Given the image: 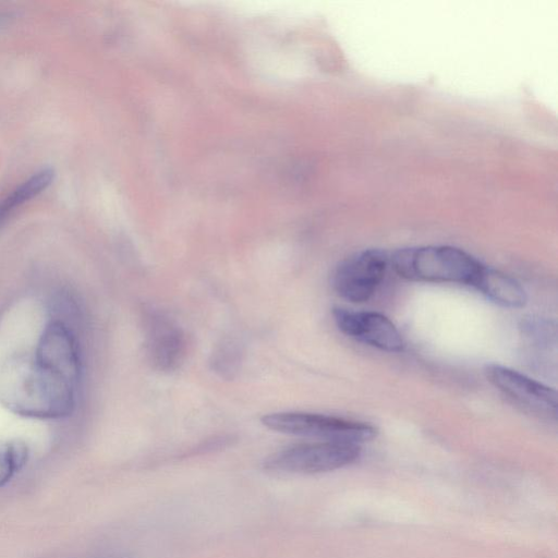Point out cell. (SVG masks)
<instances>
[{"instance_id":"1","label":"cell","mask_w":558,"mask_h":558,"mask_svg":"<svg viewBox=\"0 0 558 558\" xmlns=\"http://www.w3.org/2000/svg\"><path fill=\"white\" fill-rule=\"evenodd\" d=\"M75 389L43 367L33 353H13L0 365V404L20 416H69L75 407Z\"/></svg>"},{"instance_id":"2","label":"cell","mask_w":558,"mask_h":558,"mask_svg":"<svg viewBox=\"0 0 558 558\" xmlns=\"http://www.w3.org/2000/svg\"><path fill=\"white\" fill-rule=\"evenodd\" d=\"M389 265L407 280L469 286L483 266L469 253L448 245L398 248L389 254Z\"/></svg>"},{"instance_id":"3","label":"cell","mask_w":558,"mask_h":558,"mask_svg":"<svg viewBox=\"0 0 558 558\" xmlns=\"http://www.w3.org/2000/svg\"><path fill=\"white\" fill-rule=\"evenodd\" d=\"M262 424L268 429L322 441H337L360 445L376 438L374 425L339 416L283 411L265 414Z\"/></svg>"},{"instance_id":"4","label":"cell","mask_w":558,"mask_h":558,"mask_svg":"<svg viewBox=\"0 0 558 558\" xmlns=\"http://www.w3.org/2000/svg\"><path fill=\"white\" fill-rule=\"evenodd\" d=\"M360 456V445L318 440L282 448L267 457L263 466L276 473L315 474L350 465Z\"/></svg>"},{"instance_id":"5","label":"cell","mask_w":558,"mask_h":558,"mask_svg":"<svg viewBox=\"0 0 558 558\" xmlns=\"http://www.w3.org/2000/svg\"><path fill=\"white\" fill-rule=\"evenodd\" d=\"M389 266V254L379 248L357 252L343 259L333 270L331 284L342 299L368 301L383 281Z\"/></svg>"},{"instance_id":"6","label":"cell","mask_w":558,"mask_h":558,"mask_svg":"<svg viewBox=\"0 0 558 558\" xmlns=\"http://www.w3.org/2000/svg\"><path fill=\"white\" fill-rule=\"evenodd\" d=\"M487 380L525 410L547 418L557 416V393L550 387L499 364L485 367Z\"/></svg>"},{"instance_id":"7","label":"cell","mask_w":558,"mask_h":558,"mask_svg":"<svg viewBox=\"0 0 558 558\" xmlns=\"http://www.w3.org/2000/svg\"><path fill=\"white\" fill-rule=\"evenodd\" d=\"M33 354L43 367L76 387L81 374L78 344L63 320L53 319L45 326Z\"/></svg>"},{"instance_id":"8","label":"cell","mask_w":558,"mask_h":558,"mask_svg":"<svg viewBox=\"0 0 558 558\" xmlns=\"http://www.w3.org/2000/svg\"><path fill=\"white\" fill-rule=\"evenodd\" d=\"M338 329L345 336L386 352H400L404 341L395 324L376 312H360L340 306L332 308Z\"/></svg>"},{"instance_id":"9","label":"cell","mask_w":558,"mask_h":558,"mask_svg":"<svg viewBox=\"0 0 558 558\" xmlns=\"http://www.w3.org/2000/svg\"><path fill=\"white\" fill-rule=\"evenodd\" d=\"M144 333L145 352L153 368L172 372L180 366L186 352V338L177 323L158 311L148 312Z\"/></svg>"},{"instance_id":"10","label":"cell","mask_w":558,"mask_h":558,"mask_svg":"<svg viewBox=\"0 0 558 558\" xmlns=\"http://www.w3.org/2000/svg\"><path fill=\"white\" fill-rule=\"evenodd\" d=\"M472 287L490 302L508 308H520L526 304L527 296L522 286L509 275L483 265Z\"/></svg>"},{"instance_id":"11","label":"cell","mask_w":558,"mask_h":558,"mask_svg":"<svg viewBox=\"0 0 558 558\" xmlns=\"http://www.w3.org/2000/svg\"><path fill=\"white\" fill-rule=\"evenodd\" d=\"M52 169H43L19 185L0 202V225L19 206L45 191L52 182Z\"/></svg>"},{"instance_id":"12","label":"cell","mask_w":558,"mask_h":558,"mask_svg":"<svg viewBox=\"0 0 558 558\" xmlns=\"http://www.w3.org/2000/svg\"><path fill=\"white\" fill-rule=\"evenodd\" d=\"M28 449L21 440L0 442V487L21 470L27 461Z\"/></svg>"},{"instance_id":"13","label":"cell","mask_w":558,"mask_h":558,"mask_svg":"<svg viewBox=\"0 0 558 558\" xmlns=\"http://www.w3.org/2000/svg\"><path fill=\"white\" fill-rule=\"evenodd\" d=\"M520 327L522 335L537 348H548L556 343V328L549 320L530 317L522 320Z\"/></svg>"},{"instance_id":"14","label":"cell","mask_w":558,"mask_h":558,"mask_svg":"<svg viewBox=\"0 0 558 558\" xmlns=\"http://www.w3.org/2000/svg\"><path fill=\"white\" fill-rule=\"evenodd\" d=\"M101 558H132V557H130L129 555H112V556H107V557H101Z\"/></svg>"}]
</instances>
